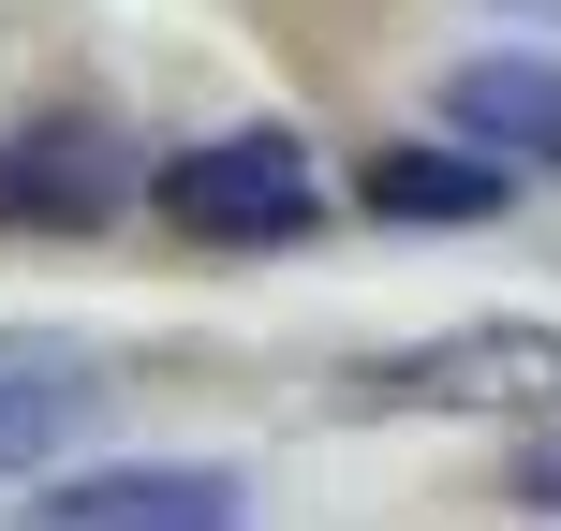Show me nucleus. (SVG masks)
Returning a JSON list of instances; mask_svg holds the SVG:
<instances>
[{
	"label": "nucleus",
	"mask_w": 561,
	"mask_h": 531,
	"mask_svg": "<svg viewBox=\"0 0 561 531\" xmlns=\"http://www.w3.org/2000/svg\"><path fill=\"white\" fill-rule=\"evenodd\" d=\"M148 207H163L193 252H280V236L325 222L296 134H207V148H178V163H148Z\"/></svg>",
	"instance_id": "nucleus-1"
},
{
	"label": "nucleus",
	"mask_w": 561,
	"mask_h": 531,
	"mask_svg": "<svg viewBox=\"0 0 561 531\" xmlns=\"http://www.w3.org/2000/svg\"><path fill=\"white\" fill-rule=\"evenodd\" d=\"M369 399L533 428V414H561V325H517V310H488V325H444V339H414V355H385V369H369Z\"/></svg>",
	"instance_id": "nucleus-2"
},
{
	"label": "nucleus",
	"mask_w": 561,
	"mask_h": 531,
	"mask_svg": "<svg viewBox=\"0 0 561 531\" xmlns=\"http://www.w3.org/2000/svg\"><path fill=\"white\" fill-rule=\"evenodd\" d=\"M148 193V163L118 148V118H30L0 134V236H104Z\"/></svg>",
	"instance_id": "nucleus-3"
},
{
	"label": "nucleus",
	"mask_w": 561,
	"mask_h": 531,
	"mask_svg": "<svg viewBox=\"0 0 561 531\" xmlns=\"http://www.w3.org/2000/svg\"><path fill=\"white\" fill-rule=\"evenodd\" d=\"M355 207H369V222H428V236H444V222H503L517 163L473 148V134H458V148H385V163L355 177Z\"/></svg>",
	"instance_id": "nucleus-4"
},
{
	"label": "nucleus",
	"mask_w": 561,
	"mask_h": 531,
	"mask_svg": "<svg viewBox=\"0 0 561 531\" xmlns=\"http://www.w3.org/2000/svg\"><path fill=\"white\" fill-rule=\"evenodd\" d=\"M89 414H104V369L75 339H0V473H45Z\"/></svg>",
	"instance_id": "nucleus-5"
},
{
	"label": "nucleus",
	"mask_w": 561,
	"mask_h": 531,
	"mask_svg": "<svg viewBox=\"0 0 561 531\" xmlns=\"http://www.w3.org/2000/svg\"><path fill=\"white\" fill-rule=\"evenodd\" d=\"M45 517L59 531H222L237 473H148V458H118V473H59Z\"/></svg>",
	"instance_id": "nucleus-6"
},
{
	"label": "nucleus",
	"mask_w": 561,
	"mask_h": 531,
	"mask_svg": "<svg viewBox=\"0 0 561 531\" xmlns=\"http://www.w3.org/2000/svg\"><path fill=\"white\" fill-rule=\"evenodd\" d=\"M444 118L473 148H503V163H561V59H458Z\"/></svg>",
	"instance_id": "nucleus-7"
},
{
	"label": "nucleus",
	"mask_w": 561,
	"mask_h": 531,
	"mask_svg": "<svg viewBox=\"0 0 561 531\" xmlns=\"http://www.w3.org/2000/svg\"><path fill=\"white\" fill-rule=\"evenodd\" d=\"M517 503H561V443H533V458H517Z\"/></svg>",
	"instance_id": "nucleus-8"
}]
</instances>
